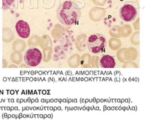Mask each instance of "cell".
<instances>
[{"label": "cell", "instance_id": "6", "mask_svg": "<svg viewBox=\"0 0 148 122\" xmlns=\"http://www.w3.org/2000/svg\"><path fill=\"white\" fill-rule=\"evenodd\" d=\"M100 66L101 68H114L116 66L115 60L112 56L104 55L100 60Z\"/></svg>", "mask_w": 148, "mask_h": 122}, {"label": "cell", "instance_id": "5", "mask_svg": "<svg viewBox=\"0 0 148 122\" xmlns=\"http://www.w3.org/2000/svg\"><path fill=\"white\" fill-rule=\"evenodd\" d=\"M17 34L23 39L28 38L30 34V28L29 24L23 20H19L16 25Z\"/></svg>", "mask_w": 148, "mask_h": 122}, {"label": "cell", "instance_id": "3", "mask_svg": "<svg viewBox=\"0 0 148 122\" xmlns=\"http://www.w3.org/2000/svg\"><path fill=\"white\" fill-rule=\"evenodd\" d=\"M24 59L27 66L36 67L40 63L42 54L38 48L33 47L27 50L24 54Z\"/></svg>", "mask_w": 148, "mask_h": 122}, {"label": "cell", "instance_id": "4", "mask_svg": "<svg viewBox=\"0 0 148 122\" xmlns=\"http://www.w3.org/2000/svg\"><path fill=\"white\" fill-rule=\"evenodd\" d=\"M138 14L136 8L130 4H126L120 10V16L121 19L126 22H130L136 17Z\"/></svg>", "mask_w": 148, "mask_h": 122}, {"label": "cell", "instance_id": "7", "mask_svg": "<svg viewBox=\"0 0 148 122\" xmlns=\"http://www.w3.org/2000/svg\"><path fill=\"white\" fill-rule=\"evenodd\" d=\"M16 0H3V8L6 9L13 6Z\"/></svg>", "mask_w": 148, "mask_h": 122}, {"label": "cell", "instance_id": "2", "mask_svg": "<svg viewBox=\"0 0 148 122\" xmlns=\"http://www.w3.org/2000/svg\"><path fill=\"white\" fill-rule=\"evenodd\" d=\"M87 43L89 50L92 53H98L103 52L107 45L106 37L101 34L90 35Z\"/></svg>", "mask_w": 148, "mask_h": 122}, {"label": "cell", "instance_id": "1", "mask_svg": "<svg viewBox=\"0 0 148 122\" xmlns=\"http://www.w3.org/2000/svg\"><path fill=\"white\" fill-rule=\"evenodd\" d=\"M81 16V9L77 3L66 1L60 4L57 9L59 21L65 26H71L78 21Z\"/></svg>", "mask_w": 148, "mask_h": 122}]
</instances>
